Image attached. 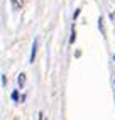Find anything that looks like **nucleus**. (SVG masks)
Segmentation results:
<instances>
[{
	"label": "nucleus",
	"instance_id": "4",
	"mask_svg": "<svg viewBox=\"0 0 115 120\" xmlns=\"http://www.w3.org/2000/svg\"><path fill=\"white\" fill-rule=\"evenodd\" d=\"M10 97H12V100H14V101H19V91H17V90H14Z\"/></svg>",
	"mask_w": 115,
	"mask_h": 120
},
{
	"label": "nucleus",
	"instance_id": "7",
	"mask_svg": "<svg viewBox=\"0 0 115 120\" xmlns=\"http://www.w3.org/2000/svg\"><path fill=\"white\" fill-rule=\"evenodd\" d=\"M78 15H80V10H76L75 14H73V19H78Z\"/></svg>",
	"mask_w": 115,
	"mask_h": 120
},
{
	"label": "nucleus",
	"instance_id": "6",
	"mask_svg": "<svg viewBox=\"0 0 115 120\" xmlns=\"http://www.w3.org/2000/svg\"><path fill=\"white\" fill-rule=\"evenodd\" d=\"M7 85V79H5V75H2V86Z\"/></svg>",
	"mask_w": 115,
	"mask_h": 120
},
{
	"label": "nucleus",
	"instance_id": "8",
	"mask_svg": "<svg viewBox=\"0 0 115 120\" xmlns=\"http://www.w3.org/2000/svg\"><path fill=\"white\" fill-rule=\"evenodd\" d=\"M113 59H115V56H113Z\"/></svg>",
	"mask_w": 115,
	"mask_h": 120
},
{
	"label": "nucleus",
	"instance_id": "1",
	"mask_svg": "<svg viewBox=\"0 0 115 120\" xmlns=\"http://www.w3.org/2000/svg\"><path fill=\"white\" fill-rule=\"evenodd\" d=\"M36 52H37V39H34V42H32V51H31L29 63H34V59H36Z\"/></svg>",
	"mask_w": 115,
	"mask_h": 120
},
{
	"label": "nucleus",
	"instance_id": "2",
	"mask_svg": "<svg viewBox=\"0 0 115 120\" xmlns=\"http://www.w3.org/2000/svg\"><path fill=\"white\" fill-rule=\"evenodd\" d=\"M17 83H19V88H24V85H26V75H24V73H20V75H19Z\"/></svg>",
	"mask_w": 115,
	"mask_h": 120
},
{
	"label": "nucleus",
	"instance_id": "5",
	"mask_svg": "<svg viewBox=\"0 0 115 120\" xmlns=\"http://www.w3.org/2000/svg\"><path fill=\"white\" fill-rule=\"evenodd\" d=\"M98 29H100V30H102V34H103V19H102V17L98 19Z\"/></svg>",
	"mask_w": 115,
	"mask_h": 120
},
{
	"label": "nucleus",
	"instance_id": "3",
	"mask_svg": "<svg viewBox=\"0 0 115 120\" xmlns=\"http://www.w3.org/2000/svg\"><path fill=\"white\" fill-rule=\"evenodd\" d=\"M75 39H76V32H75V26H73V27H71V37H69V42L73 44V42H75Z\"/></svg>",
	"mask_w": 115,
	"mask_h": 120
}]
</instances>
